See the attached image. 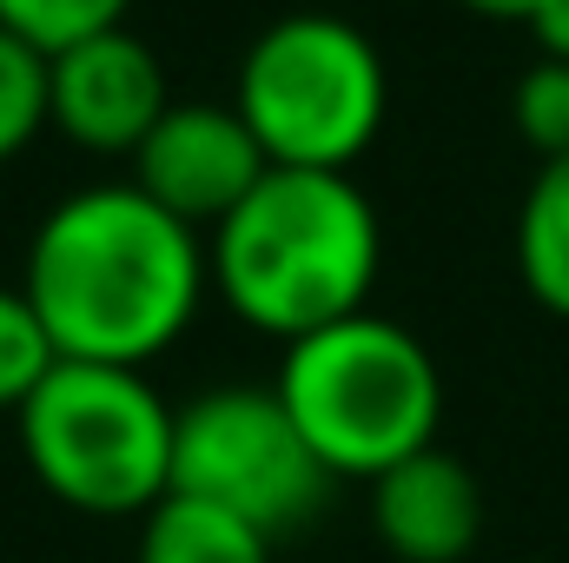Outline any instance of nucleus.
<instances>
[{
  "label": "nucleus",
  "mask_w": 569,
  "mask_h": 563,
  "mask_svg": "<svg viewBox=\"0 0 569 563\" xmlns=\"http://www.w3.org/2000/svg\"><path fill=\"white\" fill-rule=\"evenodd\" d=\"M206 239L133 179L67 192L27 246L20 292L60 358L146 372L206 305Z\"/></svg>",
  "instance_id": "obj_1"
},
{
  "label": "nucleus",
  "mask_w": 569,
  "mask_h": 563,
  "mask_svg": "<svg viewBox=\"0 0 569 563\" xmlns=\"http://www.w3.org/2000/svg\"><path fill=\"white\" fill-rule=\"evenodd\" d=\"M385 259L378 206L351 172L272 166L232 219L206 233V273L226 312L266 338H311L351 312H371Z\"/></svg>",
  "instance_id": "obj_2"
},
{
  "label": "nucleus",
  "mask_w": 569,
  "mask_h": 563,
  "mask_svg": "<svg viewBox=\"0 0 569 563\" xmlns=\"http://www.w3.org/2000/svg\"><path fill=\"white\" fill-rule=\"evenodd\" d=\"M279 405L331 477H385L437 444L443 378L425 338L385 312H351L311 338H291L272 378Z\"/></svg>",
  "instance_id": "obj_3"
},
{
  "label": "nucleus",
  "mask_w": 569,
  "mask_h": 563,
  "mask_svg": "<svg viewBox=\"0 0 569 563\" xmlns=\"http://www.w3.org/2000/svg\"><path fill=\"white\" fill-rule=\"evenodd\" d=\"M172 405L127 365L60 358L13 412L33 484L87 517H146L172 491Z\"/></svg>",
  "instance_id": "obj_4"
},
{
  "label": "nucleus",
  "mask_w": 569,
  "mask_h": 563,
  "mask_svg": "<svg viewBox=\"0 0 569 563\" xmlns=\"http://www.w3.org/2000/svg\"><path fill=\"white\" fill-rule=\"evenodd\" d=\"M232 107L272 166L351 172L391 107L385 53L338 13H284L246 47Z\"/></svg>",
  "instance_id": "obj_5"
},
{
  "label": "nucleus",
  "mask_w": 569,
  "mask_h": 563,
  "mask_svg": "<svg viewBox=\"0 0 569 563\" xmlns=\"http://www.w3.org/2000/svg\"><path fill=\"white\" fill-rule=\"evenodd\" d=\"M331 484L338 477L318 464L272 385H212L172 418V491L246 517L272 544L325 511Z\"/></svg>",
  "instance_id": "obj_6"
},
{
  "label": "nucleus",
  "mask_w": 569,
  "mask_h": 563,
  "mask_svg": "<svg viewBox=\"0 0 569 563\" xmlns=\"http://www.w3.org/2000/svg\"><path fill=\"white\" fill-rule=\"evenodd\" d=\"M266 172L272 159L239 120V107H212V100H172L133 152V186L172 219H186L192 233H212L219 219H232Z\"/></svg>",
  "instance_id": "obj_7"
},
{
  "label": "nucleus",
  "mask_w": 569,
  "mask_h": 563,
  "mask_svg": "<svg viewBox=\"0 0 569 563\" xmlns=\"http://www.w3.org/2000/svg\"><path fill=\"white\" fill-rule=\"evenodd\" d=\"M53 127L80 152H140V140L172 107L166 67L133 27H107L93 40H73L47 60Z\"/></svg>",
  "instance_id": "obj_8"
},
{
  "label": "nucleus",
  "mask_w": 569,
  "mask_h": 563,
  "mask_svg": "<svg viewBox=\"0 0 569 563\" xmlns=\"http://www.w3.org/2000/svg\"><path fill=\"white\" fill-rule=\"evenodd\" d=\"M371 531L398 563H457L483 537V484L463 457L430 444L371 477Z\"/></svg>",
  "instance_id": "obj_9"
},
{
  "label": "nucleus",
  "mask_w": 569,
  "mask_h": 563,
  "mask_svg": "<svg viewBox=\"0 0 569 563\" xmlns=\"http://www.w3.org/2000/svg\"><path fill=\"white\" fill-rule=\"evenodd\" d=\"M133 563H272V537L252 531L246 517L166 491L140 517V551Z\"/></svg>",
  "instance_id": "obj_10"
},
{
  "label": "nucleus",
  "mask_w": 569,
  "mask_h": 563,
  "mask_svg": "<svg viewBox=\"0 0 569 563\" xmlns=\"http://www.w3.org/2000/svg\"><path fill=\"white\" fill-rule=\"evenodd\" d=\"M517 273L543 312L569 318V152L537 166L517 206Z\"/></svg>",
  "instance_id": "obj_11"
},
{
  "label": "nucleus",
  "mask_w": 569,
  "mask_h": 563,
  "mask_svg": "<svg viewBox=\"0 0 569 563\" xmlns=\"http://www.w3.org/2000/svg\"><path fill=\"white\" fill-rule=\"evenodd\" d=\"M40 127H53L47 53L0 27V166H7V159H20L27 146L40 140Z\"/></svg>",
  "instance_id": "obj_12"
},
{
  "label": "nucleus",
  "mask_w": 569,
  "mask_h": 563,
  "mask_svg": "<svg viewBox=\"0 0 569 563\" xmlns=\"http://www.w3.org/2000/svg\"><path fill=\"white\" fill-rule=\"evenodd\" d=\"M53 365H60V352H53L40 312L27 305L20 285H0V412H20Z\"/></svg>",
  "instance_id": "obj_13"
},
{
  "label": "nucleus",
  "mask_w": 569,
  "mask_h": 563,
  "mask_svg": "<svg viewBox=\"0 0 569 563\" xmlns=\"http://www.w3.org/2000/svg\"><path fill=\"white\" fill-rule=\"evenodd\" d=\"M133 0H0V27L20 33L27 47H40L47 60L73 40H93L107 27H127Z\"/></svg>",
  "instance_id": "obj_14"
},
{
  "label": "nucleus",
  "mask_w": 569,
  "mask_h": 563,
  "mask_svg": "<svg viewBox=\"0 0 569 563\" xmlns=\"http://www.w3.org/2000/svg\"><path fill=\"white\" fill-rule=\"evenodd\" d=\"M517 134L537 146V159H563L569 152V60L563 53H537L517 73Z\"/></svg>",
  "instance_id": "obj_15"
},
{
  "label": "nucleus",
  "mask_w": 569,
  "mask_h": 563,
  "mask_svg": "<svg viewBox=\"0 0 569 563\" xmlns=\"http://www.w3.org/2000/svg\"><path fill=\"white\" fill-rule=\"evenodd\" d=\"M463 7H477V13H490V20H530V27H537L557 0H463Z\"/></svg>",
  "instance_id": "obj_16"
},
{
  "label": "nucleus",
  "mask_w": 569,
  "mask_h": 563,
  "mask_svg": "<svg viewBox=\"0 0 569 563\" xmlns=\"http://www.w3.org/2000/svg\"><path fill=\"white\" fill-rule=\"evenodd\" d=\"M537 40H543V53H563L569 60V0H557V7L537 20Z\"/></svg>",
  "instance_id": "obj_17"
}]
</instances>
